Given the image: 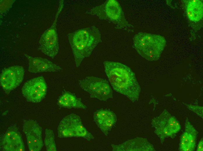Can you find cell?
I'll use <instances>...</instances> for the list:
<instances>
[{
    "instance_id": "7402d4cb",
    "label": "cell",
    "mask_w": 203,
    "mask_h": 151,
    "mask_svg": "<svg viewBox=\"0 0 203 151\" xmlns=\"http://www.w3.org/2000/svg\"><path fill=\"white\" fill-rule=\"evenodd\" d=\"M203 139L202 138L200 141L197 148V151H202L203 150Z\"/></svg>"
},
{
    "instance_id": "8992f818",
    "label": "cell",
    "mask_w": 203,
    "mask_h": 151,
    "mask_svg": "<svg viewBox=\"0 0 203 151\" xmlns=\"http://www.w3.org/2000/svg\"><path fill=\"white\" fill-rule=\"evenodd\" d=\"M63 6L64 1L60 0L55 19L52 26L42 34L39 41V48L41 52L52 58H54L59 51L57 23L59 15Z\"/></svg>"
},
{
    "instance_id": "277c9868",
    "label": "cell",
    "mask_w": 203,
    "mask_h": 151,
    "mask_svg": "<svg viewBox=\"0 0 203 151\" xmlns=\"http://www.w3.org/2000/svg\"><path fill=\"white\" fill-rule=\"evenodd\" d=\"M88 13L113 23L117 28L127 29L132 26L127 21L121 6L116 0H107L101 5L93 8Z\"/></svg>"
},
{
    "instance_id": "9a60e30c",
    "label": "cell",
    "mask_w": 203,
    "mask_h": 151,
    "mask_svg": "<svg viewBox=\"0 0 203 151\" xmlns=\"http://www.w3.org/2000/svg\"><path fill=\"white\" fill-rule=\"evenodd\" d=\"M1 145L4 151L25 150L21 136L15 129H10L6 132L2 138Z\"/></svg>"
},
{
    "instance_id": "7a4b0ae2",
    "label": "cell",
    "mask_w": 203,
    "mask_h": 151,
    "mask_svg": "<svg viewBox=\"0 0 203 151\" xmlns=\"http://www.w3.org/2000/svg\"><path fill=\"white\" fill-rule=\"evenodd\" d=\"M68 37L77 67L102 41L101 33L94 26L77 30L69 33Z\"/></svg>"
},
{
    "instance_id": "ac0fdd59",
    "label": "cell",
    "mask_w": 203,
    "mask_h": 151,
    "mask_svg": "<svg viewBox=\"0 0 203 151\" xmlns=\"http://www.w3.org/2000/svg\"><path fill=\"white\" fill-rule=\"evenodd\" d=\"M186 11L189 19L197 22L203 17V3L199 0L188 1L186 4Z\"/></svg>"
},
{
    "instance_id": "30bf717a",
    "label": "cell",
    "mask_w": 203,
    "mask_h": 151,
    "mask_svg": "<svg viewBox=\"0 0 203 151\" xmlns=\"http://www.w3.org/2000/svg\"><path fill=\"white\" fill-rule=\"evenodd\" d=\"M24 74V69L21 66L15 65L5 68L0 76L1 86L6 93H9L20 85Z\"/></svg>"
},
{
    "instance_id": "5b68a950",
    "label": "cell",
    "mask_w": 203,
    "mask_h": 151,
    "mask_svg": "<svg viewBox=\"0 0 203 151\" xmlns=\"http://www.w3.org/2000/svg\"><path fill=\"white\" fill-rule=\"evenodd\" d=\"M57 133L60 138L79 137L88 141L94 138L84 127L80 117L74 114L68 115L61 120L58 127Z\"/></svg>"
},
{
    "instance_id": "ffe728a7",
    "label": "cell",
    "mask_w": 203,
    "mask_h": 151,
    "mask_svg": "<svg viewBox=\"0 0 203 151\" xmlns=\"http://www.w3.org/2000/svg\"><path fill=\"white\" fill-rule=\"evenodd\" d=\"M1 0L0 1V13H3L10 7L12 4L13 0Z\"/></svg>"
},
{
    "instance_id": "7c38bea8",
    "label": "cell",
    "mask_w": 203,
    "mask_h": 151,
    "mask_svg": "<svg viewBox=\"0 0 203 151\" xmlns=\"http://www.w3.org/2000/svg\"><path fill=\"white\" fill-rule=\"evenodd\" d=\"M93 118L98 127L106 136L117 121L115 114L106 109H101L96 111L94 114Z\"/></svg>"
},
{
    "instance_id": "9c48e42d",
    "label": "cell",
    "mask_w": 203,
    "mask_h": 151,
    "mask_svg": "<svg viewBox=\"0 0 203 151\" xmlns=\"http://www.w3.org/2000/svg\"><path fill=\"white\" fill-rule=\"evenodd\" d=\"M47 89V84L44 78L40 76L25 82L22 88V92L27 101L33 103H38L44 98Z\"/></svg>"
},
{
    "instance_id": "2e32d148",
    "label": "cell",
    "mask_w": 203,
    "mask_h": 151,
    "mask_svg": "<svg viewBox=\"0 0 203 151\" xmlns=\"http://www.w3.org/2000/svg\"><path fill=\"white\" fill-rule=\"evenodd\" d=\"M197 132L186 119L185 125V131L180 140L179 148L181 151H193L195 148Z\"/></svg>"
},
{
    "instance_id": "e0dca14e",
    "label": "cell",
    "mask_w": 203,
    "mask_h": 151,
    "mask_svg": "<svg viewBox=\"0 0 203 151\" xmlns=\"http://www.w3.org/2000/svg\"><path fill=\"white\" fill-rule=\"evenodd\" d=\"M57 105L60 107L67 109H86L87 107L80 99L72 93H64L58 98Z\"/></svg>"
},
{
    "instance_id": "3957f363",
    "label": "cell",
    "mask_w": 203,
    "mask_h": 151,
    "mask_svg": "<svg viewBox=\"0 0 203 151\" xmlns=\"http://www.w3.org/2000/svg\"><path fill=\"white\" fill-rule=\"evenodd\" d=\"M134 46L138 53L149 61L158 60L166 45L162 36L158 35L140 32L134 36Z\"/></svg>"
},
{
    "instance_id": "44dd1931",
    "label": "cell",
    "mask_w": 203,
    "mask_h": 151,
    "mask_svg": "<svg viewBox=\"0 0 203 151\" xmlns=\"http://www.w3.org/2000/svg\"><path fill=\"white\" fill-rule=\"evenodd\" d=\"M186 105L188 109L196 113L198 116L203 118L202 106Z\"/></svg>"
},
{
    "instance_id": "4fadbf2b",
    "label": "cell",
    "mask_w": 203,
    "mask_h": 151,
    "mask_svg": "<svg viewBox=\"0 0 203 151\" xmlns=\"http://www.w3.org/2000/svg\"><path fill=\"white\" fill-rule=\"evenodd\" d=\"M113 151H155L153 145L146 139L137 137L118 145L111 144Z\"/></svg>"
},
{
    "instance_id": "5bb4252c",
    "label": "cell",
    "mask_w": 203,
    "mask_h": 151,
    "mask_svg": "<svg viewBox=\"0 0 203 151\" xmlns=\"http://www.w3.org/2000/svg\"><path fill=\"white\" fill-rule=\"evenodd\" d=\"M29 62L28 70L32 73L59 71L62 70L60 66L47 59L26 55Z\"/></svg>"
},
{
    "instance_id": "6da1fadb",
    "label": "cell",
    "mask_w": 203,
    "mask_h": 151,
    "mask_svg": "<svg viewBox=\"0 0 203 151\" xmlns=\"http://www.w3.org/2000/svg\"><path fill=\"white\" fill-rule=\"evenodd\" d=\"M104 71L113 89L134 102L139 98L141 88L135 74L131 69L120 62L106 60Z\"/></svg>"
},
{
    "instance_id": "8fae6325",
    "label": "cell",
    "mask_w": 203,
    "mask_h": 151,
    "mask_svg": "<svg viewBox=\"0 0 203 151\" xmlns=\"http://www.w3.org/2000/svg\"><path fill=\"white\" fill-rule=\"evenodd\" d=\"M23 129L26 136L29 150H41L43 144L41 129L38 124L33 120H28L24 123Z\"/></svg>"
},
{
    "instance_id": "52a82bcc",
    "label": "cell",
    "mask_w": 203,
    "mask_h": 151,
    "mask_svg": "<svg viewBox=\"0 0 203 151\" xmlns=\"http://www.w3.org/2000/svg\"><path fill=\"white\" fill-rule=\"evenodd\" d=\"M151 124L161 143L166 138H174L181 129L179 122L166 110L154 118L152 120Z\"/></svg>"
},
{
    "instance_id": "ba28073f",
    "label": "cell",
    "mask_w": 203,
    "mask_h": 151,
    "mask_svg": "<svg viewBox=\"0 0 203 151\" xmlns=\"http://www.w3.org/2000/svg\"><path fill=\"white\" fill-rule=\"evenodd\" d=\"M79 85L91 98L106 101L113 97L110 85L103 79L92 76L87 77L80 81Z\"/></svg>"
},
{
    "instance_id": "d6986e66",
    "label": "cell",
    "mask_w": 203,
    "mask_h": 151,
    "mask_svg": "<svg viewBox=\"0 0 203 151\" xmlns=\"http://www.w3.org/2000/svg\"><path fill=\"white\" fill-rule=\"evenodd\" d=\"M44 143L47 151H56L57 148L53 130L46 129L45 132Z\"/></svg>"
}]
</instances>
